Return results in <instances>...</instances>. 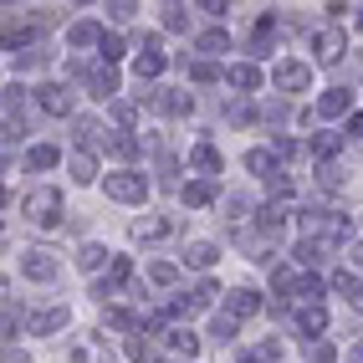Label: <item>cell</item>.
Segmentation results:
<instances>
[{"mask_svg":"<svg viewBox=\"0 0 363 363\" xmlns=\"http://www.w3.org/2000/svg\"><path fill=\"white\" fill-rule=\"evenodd\" d=\"M57 210H62V195H57V189H36V195H26V215H31L36 225H52Z\"/></svg>","mask_w":363,"mask_h":363,"instance_id":"1","label":"cell"},{"mask_svg":"<svg viewBox=\"0 0 363 363\" xmlns=\"http://www.w3.org/2000/svg\"><path fill=\"white\" fill-rule=\"evenodd\" d=\"M108 195L113 200H143L149 195V179L143 174H108Z\"/></svg>","mask_w":363,"mask_h":363,"instance_id":"2","label":"cell"},{"mask_svg":"<svg viewBox=\"0 0 363 363\" xmlns=\"http://www.w3.org/2000/svg\"><path fill=\"white\" fill-rule=\"evenodd\" d=\"M272 77H277V87H286V92H302V87L312 82V72H307L302 62H281V67L272 72Z\"/></svg>","mask_w":363,"mask_h":363,"instance_id":"3","label":"cell"},{"mask_svg":"<svg viewBox=\"0 0 363 363\" xmlns=\"http://www.w3.org/2000/svg\"><path fill=\"white\" fill-rule=\"evenodd\" d=\"M21 272L36 277V281H52L57 277V261L46 256V251H26V256H21Z\"/></svg>","mask_w":363,"mask_h":363,"instance_id":"4","label":"cell"},{"mask_svg":"<svg viewBox=\"0 0 363 363\" xmlns=\"http://www.w3.org/2000/svg\"><path fill=\"white\" fill-rule=\"evenodd\" d=\"M343 46H348V36L337 31V26H328L318 36V62H337V57H343Z\"/></svg>","mask_w":363,"mask_h":363,"instance_id":"5","label":"cell"},{"mask_svg":"<svg viewBox=\"0 0 363 363\" xmlns=\"http://www.w3.org/2000/svg\"><path fill=\"white\" fill-rule=\"evenodd\" d=\"M41 108L46 113H67L72 108V92L67 87H41Z\"/></svg>","mask_w":363,"mask_h":363,"instance_id":"6","label":"cell"},{"mask_svg":"<svg viewBox=\"0 0 363 363\" xmlns=\"http://www.w3.org/2000/svg\"><path fill=\"white\" fill-rule=\"evenodd\" d=\"M154 108H159V113H184V108H189V98H184V92H174V87H159Z\"/></svg>","mask_w":363,"mask_h":363,"instance_id":"7","label":"cell"},{"mask_svg":"<svg viewBox=\"0 0 363 363\" xmlns=\"http://www.w3.org/2000/svg\"><path fill=\"white\" fill-rule=\"evenodd\" d=\"M256 307H261L256 292H230V312H225V318H230V323H235V318H251Z\"/></svg>","mask_w":363,"mask_h":363,"instance_id":"8","label":"cell"},{"mask_svg":"<svg viewBox=\"0 0 363 363\" xmlns=\"http://www.w3.org/2000/svg\"><path fill=\"white\" fill-rule=\"evenodd\" d=\"M87 82L98 87V98H108V92L118 87V72H113V67H92V72H87Z\"/></svg>","mask_w":363,"mask_h":363,"instance_id":"9","label":"cell"},{"mask_svg":"<svg viewBox=\"0 0 363 363\" xmlns=\"http://www.w3.org/2000/svg\"><path fill=\"white\" fill-rule=\"evenodd\" d=\"M210 195H215V179H200V184H184V200H189V205H210Z\"/></svg>","mask_w":363,"mask_h":363,"instance_id":"10","label":"cell"},{"mask_svg":"<svg viewBox=\"0 0 363 363\" xmlns=\"http://www.w3.org/2000/svg\"><path fill=\"white\" fill-rule=\"evenodd\" d=\"M318 108H323L328 118H337V113H348V92H343V87H333V92H328V98H323Z\"/></svg>","mask_w":363,"mask_h":363,"instance_id":"11","label":"cell"},{"mask_svg":"<svg viewBox=\"0 0 363 363\" xmlns=\"http://www.w3.org/2000/svg\"><path fill=\"white\" fill-rule=\"evenodd\" d=\"M164 230H169V220H138V225H133V235H138V240H159Z\"/></svg>","mask_w":363,"mask_h":363,"instance_id":"12","label":"cell"},{"mask_svg":"<svg viewBox=\"0 0 363 363\" xmlns=\"http://www.w3.org/2000/svg\"><path fill=\"white\" fill-rule=\"evenodd\" d=\"M230 82L235 87H261V72L256 67H230Z\"/></svg>","mask_w":363,"mask_h":363,"instance_id":"13","label":"cell"},{"mask_svg":"<svg viewBox=\"0 0 363 363\" xmlns=\"http://www.w3.org/2000/svg\"><path fill=\"white\" fill-rule=\"evenodd\" d=\"M62 323H67V312H41V318L31 323V333H57Z\"/></svg>","mask_w":363,"mask_h":363,"instance_id":"14","label":"cell"},{"mask_svg":"<svg viewBox=\"0 0 363 363\" xmlns=\"http://www.w3.org/2000/svg\"><path fill=\"white\" fill-rule=\"evenodd\" d=\"M323 323H328V318H323V307H307L302 318H297V328H302V333H323Z\"/></svg>","mask_w":363,"mask_h":363,"instance_id":"15","label":"cell"},{"mask_svg":"<svg viewBox=\"0 0 363 363\" xmlns=\"http://www.w3.org/2000/svg\"><path fill=\"white\" fill-rule=\"evenodd\" d=\"M333 286H337V292H343L348 302H358V277H353V272H337V277H333Z\"/></svg>","mask_w":363,"mask_h":363,"instance_id":"16","label":"cell"},{"mask_svg":"<svg viewBox=\"0 0 363 363\" xmlns=\"http://www.w3.org/2000/svg\"><path fill=\"white\" fill-rule=\"evenodd\" d=\"M189 159H195L200 169H210V174H215V169H220V154H215V149H210V143H200V149H195V154H189Z\"/></svg>","mask_w":363,"mask_h":363,"instance_id":"17","label":"cell"},{"mask_svg":"<svg viewBox=\"0 0 363 363\" xmlns=\"http://www.w3.org/2000/svg\"><path fill=\"white\" fill-rule=\"evenodd\" d=\"M184 261H189V266H210V261H215V246H210V240H200V246H189Z\"/></svg>","mask_w":363,"mask_h":363,"instance_id":"18","label":"cell"},{"mask_svg":"<svg viewBox=\"0 0 363 363\" xmlns=\"http://www.w3.org/2000/svg\"><path fill=\"white\" fill-rule=\"evenodd\" d=\"M26 164H31V169H52V164H57V149H46V143H41V149L26 154Z\"/></svg>","mask_w":363,"mask_h":363,"instance_id":"19","label":"cell"},{"mask_svg":"<svg viewBox=\"0 0 363 363\" xmlns=\"http://www.w3.org/2000/svg\"><path fill=\"white\" fill-rule=\"evenodd\" d=\"M225 46H230L225 31H205V36H200V52H225Z\"/></svg>","mask_w":363,"mask_h":363,"instance_id":"20","label":"cell"},{"mask_svg":"<svg viewBox=\"0 0 363 363\" xmlns=\"http://www.w3.org/2000/svg\"><path fill=\"white\" fill-rule=\"evenodd\" d=\"M98 41V26L92 21H82V26H72V46H92Z\"/></svg>","mask_w":363,"mask_h":363,"instance_id":"21","label":"cell"},{"mask_svg":"<svg viewBox=\"0 0 363 363\" xmlns=\"http://www.w3.org/2000/svg\"><path fill=\"white\" fill-rule=\"evenodd\" d=\"M72 174H77V179H82V184H87V179H92V174H98V164H92V159H87V154H77V159H72Z\"/></svg>","mask_w":363,"mask_h":363,"instance_id":"22","label":"cell"},{"mask_svg":"<svg viewBox=\"0 0 363 363\" xmlns=\"http://www.w3.org/2000/svg\"><path fill=\"white\" fill-rule=\"evenodd\" d=\"M98 261H103V246H82V251H77V266H82V272H92Z\"/></svg>","mask_w":363,"mask_h":363,"instance_id":"23","label":"cell"},{"mask_svg":"<svg viewBox=\"0 0 363 363\" xmlns=\"http://www.w3.org/2000/svg\"><path fill=\"white\" fill-rule=\"evenodd\" d=\"M246 169H256V174H266V169H272V154H266V149L246 154Z\"/></svg>","mask_w":363,"mask_h":363,"instance_id":"24","label":"cell"},{"mask_svg":"<svg viewBox=\"0 0 363 363\" xmlns=\"http://www.w3.org/2000/svg\"><path fill=\"white\" fill-rule=\"evenodd\" d=\"M307 363H333V348L328 343H307Z\"/></svg>","mask_w":363,"mask_h":363,"instance_id":"25","label":"cell"},{"mask_svg":"<svg viewBox=\"0 0 363 363\" xmlns=\"http://www.w3.org/2000/svg\"><path fill=\"white\" fill-rule=\"evenodd\" d=\"M189 77H195V82H215V77H220V72H215L210 62H195V67H189Z\"/></svg>","mask_w":363,"mask_h":363,"instance_id":"26","label":"cell"},{"mask_svg":"<svg viewBox=\"0 0 363 363\" xmlns=\"http://www.w3.org/2000/svg\"><path fill=\"white\" fill-rule=\"evenodd\" d=\"M149 281L169 286V281H174V266H164V261H159V266H149Z\"/></svg>","mask_w":363,"mask_h":363,"instance_id":"27","label":"cell"},{"mask_svg":"<svg viewBox=\"0 0 363 363\" xmlns=\"http://www.w3.org/2000/svg\"><path fill=\"white\" fill-rule=\"evenodd\" d=\"M98 41H103V57H108V62L123 57V41H118V36H98Z\"/></svg>","mask_w":363,"mask_h":363,"instance_id":"28","label":"cell"},{"mask_svg":"<svg viewBox=\"0 0 363 363\" xmlns=\"http://www.w3.org/2000/svg\"><path fill=\"white\" fill-rule=\"evenodd\" d=\"M164 26H169V31H184V11L169 6V11H164Z\"/></svg>","mask_w":363,"mask_h":363,"instance_id":"29","label":"cell"},{"mask_svg":"<svg viewBox=\"0 0 363 363\" xmlns=\"http://www.w3.org/2000/svg\"><path fill=\"white\" fill-rule=\"evenodd\" d=\"M215 337H235V323L230 318H215Z\"/></svg>","mask_w":363,"mask_h":363,"instance_id":"30","label":"cell"},{"mask_svg":"<svg viewBox=\"0 0 363 363\" xmlns=\"http://www.w3.org/2000/svg\"><path fill=\"white\" fill-rule=\"evenodd\" d=\"M0 363H26V353H16V348H11V353H0Z\"/></svg>","mask_w":363,"mask_h":363,"instance_id":"31","label":"cell"}]
</instances>
